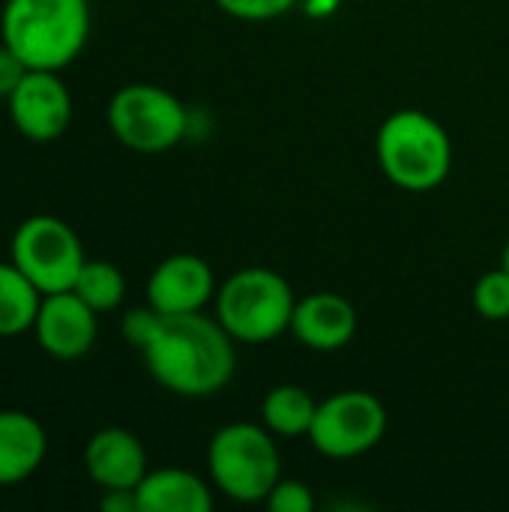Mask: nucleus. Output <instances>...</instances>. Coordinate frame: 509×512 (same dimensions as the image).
<instances>
[{
	"mask_svg": "<svg viewBox=\"0 0 509 512\" xmlns=\"http://www.w3.org/2000/svg\"><path fill=\"white\" fill-rule=\"evenodd\" d=\"M264 504L270 512H312L315 510V495L303 480H285L282 477Z\"/></svg>",
	"mask_w": 509,
	"mask_h": 512,
	"instance_id": "412c9836",
	"label": "nucleus"
},
{
	"mask_svg": "<svg viewBox=\"0 0 509 512\" xmlns=\"http://www.w3.org/2000/svg\"><path fill=\"white\" fill-rule=\"evenodd\" d=\"M24 75H27V66L21 63V57H15V51L0 42V99H9V93L18 87Z\"/></svg>",
	"mask_w": 509,
	"mask_h": 512,
	"instance_id": "5701e85b",
	"label": "nucleus"
},
{
	"mask_svg": "<svg viewBox=\"0 0 509 512\" xmlns=\"http://www.w3.org/2000/svg\"><path fill=\"white\" fill-rule=\"evenodd\" d=\"M300 6H303L309 15H330V12L339 6V0H300Z\"/></svg>",
	"mask_w": 509,
	"mask_h": 512,
	"instance_id": "393cba45",
	"label": "nucleus"
},
{
	"mask_svg": "<svg viewBox=\"0 0 509 512\" xmlns=\"http://www.w3.org/2000/svg\"><path fill=\"white\" fill-rule=\"evenodd\" d=\"M144 294L162 315H192L216 297V276L204 258L177 252L153 267Z\"/></svg>",
	"mask_w": 509,
	"mask_h": 512,
	"instance_id": "9b49d317",
	"label": "nucleus"
},
{
	"mask_svg": "<svg viewBox=\"0 0 509 512\" xmlns=\"http://www.w3.org/2000/svg\"><path fill=\"white\" fill-rule=\"evenodd\" d=\"M42 291L12 264L0 261V339L33 330Z\"/></svg>",
	"mask_w": 509,
	"mask_h": 512,
	"instance_id": "f3484780",
	"label": "nucleus"
},
{
	"mask_svg": "<svg viewBox=\"0 0 509 512\" xmlns=\"http://www.w3.org/2000/svg\"><path fill=\"white\" fill-rule=\"evenodd\" d=\"M72 291L99 315L102 312H114L123 297H126V276L117 264L111 261H99V258H87L84 267L78 270V279L72 285Z\"/></svg>",
	"mask_w": 509,
	"mask_h": 512,
	"instance_id": "a211bd4d",
	"label": "nucleus"
},
{
	"mask_svg": "<svg viewBox=\"0 0 509 512\" xmlns=\"http://www.w3.org/2000/svg\"><path fill=\"white\" fill-rule=\"evenodd\" d=\"M108 129L111 135L144 156L168 153L189 132L186 105L165 87L150 81H135L120 87L108 102Z\"/></svg>",
	"mask_w": 509,
	"mask_h": 512,
	"instance_id": "423d86ee",
	"label": "nucleus"
},
{
	"mask_svg": "<svg viewBox=\"0 0 509 512\" xmlns=\"http://www.w3.org/2000/svg\"><path fill=\"white\" fill-rule=\"evenodd\" d=\"M9 120L18 135L36 144L57 141L72 123V93L60 72L27 69L6 99Z\"/></svg>",
	"mask_w": 509,
	"mask_h": 512,
	"instance_id": "1a4fd4ad",
	"label": "nucleus"
},
{
	"mask_svg": "<svg viewBox=\"0 0 509 512\" xmlns=\"http://www.w3.org/2000/svg\"><path fill=\"white\" fill-rule=\"evenodd\" d=\"M90 24V0H6L0 42L27 69L63 72L87 48Z\"/></svg>",
	"mask_w": 509,
	"mask_h": 512,
	"instance_id": "f03ea898",
	"label": "nucleus"
},
{
	"mask_svg": "<svg viewBox=\"0 0 509 512\" xmlns=\"http://www.w3.org/2000/svg\"><path fill=\"white\" fill-rule=\"evenodd\" d=\"M141 512H210L213 489L186 468L147 471L135 486Z\"/></svg>",
	"mask_w": 509,
	"mask_h": 512,
	"instance_id": "2eb2a0df",
	"label": "nucleus"
},
{
	"mask_svg": "<svg viewBox=\"0 0 509 512\" xmlns=\"http://www.w3.org/2000/svg\"><path fill=\"white\" fill-rule=\"evenodd\" d=\"M159 318H162V312H156L150 303H147V306H141V309H129V312L123 315V321H120L123 339H126L132 348H138V351H141V348L147 345V339L153 336V330H156Z\"/></svg>",
	"mask_w": 509,
	"mask_h": 512,
	"instance_id": "4be33fe9",
	"label": "nucleus"
},
{
	"mask_svg": "<svg viewBox=\"0 0 509 512\" xmlns=\"http://www.w3.org/2000/svg\"><path fill=\"white\" fill-rule=\"evenodd\" d=\"M225 15L237 21H273L288 15L300 0H213Z\"/></svg>",
	"mask_w": 509,
	"mask_h": 512,
	"instance_id": "aec40b11",
	"label": "nucleus"
},
{
	"mask_svg": "<svg viewBox=\"0 0 509 512\" xmlns=\"http://www.w3.org/2000/svg\"><path fill=\"white\" fill-rule=\"evenodd\" d=\"M102 512H141L138 510V495L135 489H105L99 498Z\"/></svg>",
	"mask_w": 509,
	"mask_h": 512,
	"instance_id": "b1692460",
	"label": "nucleus"
},
{
	"mask_svg": "<svg viewBox=\"0 0 509 512\" xmlns=\"http://www.w3.org/2000/svg\"><path fill=\"white\" fill-rule=\"evenodd\" d=\"M48 456V435L27 411H0V486L30 480Z\"/></svg>",
	"mask_w": 509,
	"mask_h": 512,
	"instance_id": "4468645a",
	"label": "nucleus"
},
{
	"mask_svg": "<svg viewBox=\"0 0 509 512\" xmlns=\"http://www.w3.org/2000/svg\"><path fill=\"white\" fill-rule=\"evenodd\" d=\"M501 267L509 270V240H507V246H504V255H501Z\"/></svg>",
	"mask_w": 509,
	"mask_h": 512,
	"instance_id": "a878e982",
	"label": "nucleus"
},
{
	"mask_svg": "<svg viewBox=\"0 0 509 512\" xmlns=\"http://www.w3.org/2000/svg\"><path fill=\"white\" fill-rule=\"evenodd\" d=\"M375 156L384 177L405 192L438 189L453 168V141L426 111H393L375 138Z\"/></svg>",
	"mask_w": 509,
	"mask_h": 512,
	"instance_id": "7ed1b4c3",
	"label": "nucleus"
},
{
	"mask_svg": "<svg viewBox=\"0 0 509 512\" xmlns=\"http://www.w3.org/2000/svg\"><path fill=\"white\" fill-rule=\"evenodd\" d=\"M150 378L183 399H210L222 393L237 369L234 339L201 312L162 315L153 336L141 348Z\"/></svg>",
	"mask_w": 509,
	"mask_h": 512,
	"instance_id": "f257e3e1",
	"label": "nucleus"
},
{
	"mask_svg": "<svg viewBox=\"0 0 509 512\" xmlns=\"http://www.w3.org/2000/svg\"><path fill=\"white\" fill-rule=\"evenodd\" d=\"M294 306L291 282L270 267L234 270L216 288V318L243 345H267L288 333Z\"/></svg>",
	"mask_w": 509,
	"mask_h": 512,
	"instance_id": "20e7f679",
	"label": "nucleus"
},
{
	"mask_svg": "<svg viewBox=\"0 0 509 512\" xmlns=\"http://www.w3.org/2000/svg\"><path fill=\"white\" fill-rule=\"evenodd\" d=\"M471 303H474V312H477L480 318H486V321H507L509 318V270L498 267V270L483 273V276L474 282Z\"/></svg>",
	"mask_w": 509,
	"mask_h": 512,
	"instance_id": "6ab92c4d",
	"label": "nucleus"
},
{
	"mask_svg": "<svg viewBox=\"0 0 509 512\" xmlns=\"http://www.w3.org/2000/svg\"><path fill=\"white\" fill-rule=\"evenodd\" d=\"M9 261L42 294H57L72 291L87 255L81 237L72 231L69 222H63L60 216L36 213L15 228L9 243Z\"/></svg>",
	"mask_w": 509,
	"mask_h": 512,
	"instance_id": "0eeeda50",
	"label": "nucleus"
},
{
	"mask_svg": "<svg viewBox=\"0 0 509 512\" xmlns=\"http://www.w3.org/2000/svg\"><path fill=\"white\" fill-rule=\"evenodd\" d=\"M84 471L87 477L105 489H135L147 468V450L141 438L129 429L108 426L99 429L84 447Z\"/></svg>",
	"mask_w": 509,
	"mask_h": 512,
	"instance_id": "ddd939ff",
	"label": "nucleus"
},
{
	"mask_svg": "<svg viewBox=\"0 0 509 512\" xmlns=\"http://www.w3.org/2000/svg\"><path fill=\"white\" fill-rule=\"evenodd\" d=\"M264 423H228L207 447V471L213 489L237 504H264L282 480V459Z\"/></svg>",
	"mask_w": 509,
	"mask_h": 512,
	"instance_id": "39448f33",
	"label": "nucleus"
},
{
	"mask_svg": "<svg viewBox=\"0 0 509 512\" xmlns=\"http://www.w3.org/2000/svg\"><path fill=\"white\" fill-rule=\"evenodd\" d=\"M99 312L90 309L75 291L45 294L33 321V336L39 348L54 360H81L99 336Z\"/></svg>",
	"mask_w": 509,
	"mask_h": 512,
	"instance_id": "9d476101",
	"label": "nucleus"
},
{
	"mask_svg": "<svg viewBox=\"0 0 509 512\" xmlns=\"http://www.w3.org/2000/svg\"><path fill=\"white\" fill-rule=\"evenodd\" d=\"M315 411L318 402L312 399L309 390L297 384H279L261 402V423L276 438H309Z\"/></svg>",
	"mask_w": 509,
	"mask_h": 512,
	"instance_id": "dca6fc26",
	"label": "nucleus"
},
{
	"mask_svg": "<svg viewBox=\"0 0 509 512\" xmlns=\"http://www.w3.org/2000/svg\"><path fill=\"white\" fill-rule=\"evenodd\" d=\"M291 333L309 351L318 354L342 351L357 336V309L348 297L333 291H315L297 297L291 315Z\"/></svg>",
	"mask_w": 509,
	"mask_h": 512,
	"instance_id": "f8f14e48",
	"label": "nucleus"
},
{
	"mask_svg": "<svg viewBox=\"0 0 509 512\" xmlns=\"http://www.w3.org/2000/svg\"><path fill=\"white\" fill-rule=\"evenodd\" d=\"M387 435V408L375 393L342 390L318 402L309 444L336 462L366 456Z\"/></svg>",
	"mask_w": 509,
	"mask_h": 512,
	"instance_id": "6e6552de",
	"label": "nucleus"
}]
</instances>
